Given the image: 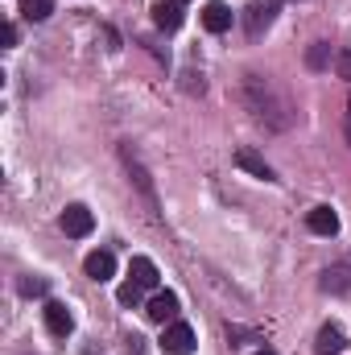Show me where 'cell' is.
<instances>
[{"mask_svg": "<svg viewBox=\"0 0 351 355\" xmlns=\"http://www.w3.org/2000/svg\"><path fill=\"white\" fill-rule=\"evenodd\" d=\"M91 227H95V215H91L83 202H71V207L62 211V232H67V236L83 240V236H91Z\"/></svg>", "mask_w": 351, "mask_h": 355, "instance_id": "obj_2", "label": "cell"}, {"mask_svg": "<svg viewBox=\"0 0 351 355\" xmlns=\"http://www.w3.org/2000/svg\"><path fill=\"white\" fill-rule=\"evenodd\" d=\"M128 281H137L141 289H157V265L149 257H132L128 265Z\"/></svg>", "mask_w": 351, "mask_h": 355, "instance_id": "obj_11", "label": "cell"}, {"mask_svg": "<svg viewBox=\"0 0 351 355\" xmlns=\"http://www.w3.org/2000/svg\"><path fill=\"white\" fill-rule=\"evenodd\" d=\"M145 314H149V322H170V318H178V293H170V289L162 293V289H157V293L149 297Z\"/></svg>", "mask_w": 351, "mask_h": 355, "instance_id": "obj_4", "label": "cell"}, {"mask_svg": "<svg viewBox=\"0 0 351 355\" xmlns=\"http://www.w3.org/2000/svg\"><path fill=\"white\" fill-rule=\"evenodd\" d=\"M335 71H339V79L351 83V50H339V54H335Z\"/></svg>", "mask_w": 351, "mask_h": 355, "instance_id": "obj_18", "label": "cell"}, {"mask_svg": "<svg viewBox=\"0 0 351 355\" xmlns=\"http://www.w3.org/2000/svg\"><path fill=\"white\" fill-rule=\"evenodd\" d=\"M306 227H310L314 236H335V232H339V215H335L331 207H314V211L306 215Z\"/></svg>", "mask_w": 351, "mask_h": 355, "instance_id": "obj_7", "label": "cell"}, {"mask_svg": "<svg viewBox=\"0 0 351 355\" xmlns=\"http://www.w3.org/2000/svg\"><path fill=\"white\" fill-rule=\"evenodd\" d=\"M46 327H50V335L54 339H67L71 331H75V318H71V310H67V302H46Z\"/></svg>", "mask_w": 351, "mask_h": 355, "instance_id": "obj_3", "label": "cell"}, {"mask_svg": "<svg viewBox=\"0 0 351 355\" xmlns=\"http://www.w3.org/2000/svg\"><path fill=\"white\" fill-rule=\"evenodd\" d=\"M277 8H281V0H257V4L248 8V33H252V37H257L261 29H268V25H273Z\"/></svg>", "mask_w": 351, "mask_h": 355, "instance_id": "obj_6", "label": "cell"}, {"mask_svg": "<svg viewBox=\"0 0 351 355\" xmlns=\"http://www.w3.org/2000/svg\"><path fill=\"white\" fill-rule=\"evenodd\" d=\"M306 62H310L314 71H323V67L331 62V46H327V42H314V46H310V54H306Z\"/></svg>", "mask_w": 351, "mask_h": 355, "instance_id": "obj_14", "label": "cell"}, {"mask_svg": "<svg viewBox=\"0 0 351 355\" xmlns=\"http://www.w3.org/2000/svg\"><path fill=\"white\" fill-rule=\"evenodd\" d=\"M323 289H351V268H331L327 272V281H323Z\"/></svg>", "mask_w": 351, "mask_h": 355, "instance_id": "obj_15", "label": "cell"}, {"mask_svg": "<svg viewBox=\"0 0 351 355\" xmlns=\"http://www.w3.org/2000/svg\"><path fill=\"white\" fill-rule=\"evenodd\" d=\"M17 289H21V293H25V297H42V293H46V289H50V285H46V281H42V277H25V281H21V285H17Z\"/></svg>", "mask_w": 351, "mask_h": 355, "instance_id": "obj_17", "label": "cell"}, {"mask_svg": "<svg viewBox=\"0 0 351 355\" xmlns=\"http://www.w3.org/2000/svg\"><path fill=\"white\" fill-rule=\"evenodd\" d=\"M91 281H112V272H116V257L112 252H91L87 261H83Z\"/></svg>", "mask_w": 351, "mask_h": 355, "instance_id": "obj_12", "label": "cell"}, {"mask_svg": "<svg viewBox=\"0 0 351 355\" xmlns=\"http://www.w3.org/2000/svg\"><path fill=\"white\" fill-rule=\"evenodd\" d=\"M236 166L248 170L252 178H261V182H273V170H268V162H264L257 149H236Z\"/></svg>", "mask_w": 351, "mask_h": 355, "instance_id": "obj_8", "label": "cell"}, {"mask_svg": "<svg viewBox=\"0 0 351 355\" xmlns=\"http://www.w3.org/2000/svg\"><path fill=\"white\" fill-rule=\"evenodd\" d=\"M257 355H277V352H257Z\"/></svg>", "mask_w": 351, "mask_h": 355, "instance_id": "obj_21", "label": "cell"}, {"mask_svg": "<svg viewBox=\"0 0 351 355\" xmlns=\"http://www.w3.org/2000/svg\"><path fill=\"white\" fill-rule=\"evenodd\" d=\"M141 293H145V289H141V285H137V281H124V285H120V293H116V297H120V306H137V302H141Z\"/></svg>", "mask_w": 351, "mask_h": 355, "instance_id": "obj_16", "label": "cell"}, {"mask_svg": "<svg viewBox=\"0 0 351 355\" xmlns=\"http://www.w3.org/2000/svg\"><path fill=\"white\" fill-rule=\"evenodd\" d=\"M203 25H207L211 33H228V29H232V8L219 4V0H211V4L203 8Z\"/></svg>", "mask_w": 351, "mask_h": 355, "instance_id": "obj_9", "label": "cell"}, {"mask_svg": "<svg viewBox=\"0 0 351 355\" xmlns=\"http://www.w3.org/2000/svg\"><path fill=\"white\" fill-rule=\"evenodd\" d=\"M348 347V335H343V327H335V322H327L323 331H318V339H314V352L318 355H339Z\"/></svg>", "mask_w": 351, "mask_h": 355, "instance_id": "obj_5", "label": "cell"}, {"mask_svg": "<svg viewBox=\"0 0 351 355\" xmlns=\"http://www.w3.org/2000/svg\"><path fill=\"white\" fill-rule=\"evenodd\" d=\"M153 25L157 29H166V33H174V29H182V4L178 0H162V4H153Z\"/></svg>", "mask_w": 351, "mask_h": 355, "instance_id": "obj_10", "label": "cell"}, {"mask_svg": "<svg viewBox=\"0 0 351 355\" xmlns=\"http://www.w3.org/2000/svg\"><path fill=\"white\" fill-rule=\"evenodd\" d=\"M4 46H17V25H4Z\"/></svg>", "mask_w": 351, "mask_h": 355, "instance_id": "obj_19", "label": "cell"}, {"mask_svg": "<svg viewBox=\"0 0 351 355\" xmlns=\"http://www.w3.org/2000/svg\"><path fill=\"white\" fill-rule=\"evenodd\" d=\"M162 352L166 355H194V327L190 322H170L162 335Z\"/></svg>", "mask_w": 351, "mask_h": 355, "instance_id": "obj_1", "label": "cell"}, {"mask_svg": "<svg viewBox=\"0 0 351 355\" xmlns=\"http://www.w3.org/2000/svg\"><path fill=\"white\" fill-rule=\"evenodd\" d=\"M343 132H348V141H351V103H348V120H343Z\"/></svg>", "mask_w": 351, "mask_h": 355, "instance_id": "obj_20", "label": "cell"}, {"mask_svg": "<svg viewBox=\"0 0 351 355\" xmlns=\"http://www.w3.org/2000/svg\"><path fill=\"white\" fill-rule=\"evenodd\" d=\"M54 12V0H21V17L25 21H46Z\"/></svg>", "mask_w": 351, "mask_h": 355, "instance_id": "obj_13", "label": "cell"}, {"mask_svg": "<svg viewBox=\"0 0 351 355\" xmlns=\"http://www.w3.org/2000/svg\"><path fill=\"white\" fill-rule=\"evenodd\" d=\"M178 4H186V0H178Z\"/></svg>", "mask_w": 351, "mask_h": 355, "instance_id": "obj_22", "label": "cell"}]
</instances>
